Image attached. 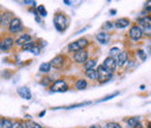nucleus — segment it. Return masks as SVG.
<instances>
[{
    "instance_id": "1",
    "label": "nucleus",
    "mask_w": 151,
    "mask_h": 128,
    "mask_svg": "<svg viewBox=\"0 0 151 128\" xmlns=\"http://www.w3.org/2000/svg\"><path fill=\"white\" fill-rule=\"evenodd\" d=\"M138 27L142 30L143 34L151 35V18L150 17H143L138 20Z\"/></svg>"
},
{
    "instance_id": "2",
    "label": "nucleus",
    "mask_w": 151,
    "mask_h": 128,
    "mask_svg": "<svg viewBox=\"0 0 151 128\" xmlns=\"http://www.w3.org/2000/svg\"><path fill=\"white\" fill-rule=\"evenodd\" d=\"M87 44H88V42H87L86 38H79V40H77L75 42L70 43L69 47H68V49H69V51H71V53H75V51L77 53V51L84 50V48H85Z\"/></svg>"
},
{
    "instance_id": "3",
    "label": "nucleus",
    "mask_w": 151,
    "mask_h": 128,
    "mask_svg": "<svg viewBox=\"0 0 151 128\" xmlns=\"http://www.w3.org/2000/svg\"><path fill=\"white\" fill-rule=\"evenodd\" d=\"M54 23L58 32H63L68 27V19L64 14H57L54 19Z\"/></svg>"
},
{
    "instance_id": "4",
    "label": "nucleus",
    "mask_w": 151,
    "mask_h": 128,
    "mask_svg": "<svg viewBox=\"0 0 151 128\" xmlns=\"http://www.w3.org/2000/svg\"><path fill=\"white\" fill-rule=\"evenodd\" d=\"M98 79L100 80V82H108L109 79H112V77H113V72H111V71H108L107 69H105L102 65H100L99 68H98Z\"/></svg>"
},
{
    "instance_id": "5",
    "label": "nucleus",
    "mask_w": 151,
    "mask_h": 128,
    "mask_svg": "<svg viewBox=\"0 0 151 128\" xmlns=\"http://www.w3.org/2000/svg\"><path fill=\"white\" fill-rule=\"evenodd\" d=\"M50 90L52 92H65L68 90V84L64 80H57L50 86Z\"/></svg>"
},
{
    "instance_id": "6",
    "label": "nucleus",
    "mask_w": 151,
    "mask_h": 128,
    "mask_svg": "<svg viewBox=\"0 0 151 128\" xmlns=\"http://www.w3.org/2000/svg\"><path fill=\"white\" fill-rule=\"evenodd\" d=\"M116 65H117L116 59L114 58L113 56H109V57H107V58L104 61V65H102V67H104L105 69H107L108 71L113 72V70H115Z\"/></svg>"
},
{
    "instance_id": "7",
    "label": "nucleus",
    "mask_w": 151,
    "mask_h": 128,
    "mask_svg": "<svg viewBox=\"0 0 151 128\" xmlns=\"http://www.w3.org/2000/svg\"><path fill=\"white\" fill-rule=\"evenodd\" d=\"M129 36L134 41H137V40H139L141 37L143 36V33H142V30L139 29L138 26H132L130 28V30H129Z\"/></svg>"
},
{
    "instance_id": "8",
    "label": "nucleus",
    "mask_w": 151,
    "mask_h": 128,
    "mask_svg": "<svg viewBox=\"0 0 151 128\" xmlns=\"http://www.w3.org/2000/svg\"><path fill=\"white\" fill-rule=\"evenodd\" d=\"M87 57H88V54H87V51H85V50H80V51H77L73 56V61H75L76 63H85L86 61H87Z\"/></svg>"
},
{
    "instance_id": "9",
    "label": "nucleus",
    "mask_w": 151,
    "mask_h": 128,
    "mask_svg": "<svg viewBox=\"0 0 151 128\" xmlns=\"http://www.w3.org/2000/svg\"><path fill=\"white\" fill-rule=\"evenodd\" d=\"M21 28H22V23H21V20H20V19L14 18L11 20V22H9V30H11L12 33L19 32Z\"/></svg>"
},
{
    "instance_id": "10",
    "label": "nucleus",
    "mask_w": 151,
    "mask_h": 128,
    "mask_svg": "<svg viewBox=\"0 0 151 128\" xmlns=\"http://www.w3.org/2000/svg\"><path fill=\"white\" fill-rule=\"evenodd\" d=\"M32 42V36L30 35H28V34H22V35H20L17 40H15V43L20 46V47H24L26 44H28V43H30Z\"/></svg>"
},
{
    "instance_id": "11",
    "label": "nucleus",
    "mask_w": 151,
    "mask_h": 128,
    "mask_svg": "<svg viewBox=\"0 0 151 128\" xmlns=\"http://www.w3.org/2000/svg\"><path fill=\"white\" fill-rule=\"evenodd\" d=\"M13 43H14V41H13L11 37H5V38H2V40L0 41V49L4 50V51L9 50V49L12 48Z\"/></svg>"
},
{
    "instance_id": "12",
    "label": "nucleus",
    "mask_w": 151,
    "mask_h": 128,
    "mask_svg": "<svg viewBox=\"0 0 151 128\" xmlns=\"http://www.w3.org/2000/svg\"><path fill=\"white\" fill-rule=\"evenodd\" d=\"M64 63H65V57L62 55H58L50 62V65L54 67V68H56V69H60L64 65Z\"/></svg>"
},
{
    "instance_id": "13",
    "label": "nucleus",
    "mask_w": 151,
    "mask_h": 128,
    "mask_svg": "<svg viewBox=\"0 0 151 128\" xmlns=\"http://www.w3.org/2000/svg\"><path fill=\"white\" fill-rule=\"evenodd\" d=\"M18 93H19V95L21 98H23L26 100H30L32 99V92H30V90L28 88H26V86L19 88L18 89Z\"/></svg>"
},
{
    "instance_id": "14",
    "label": "nucleus",
    "mask_w": 151,
    "mask_h": 128,
    "mask_svg": "<svg viewBox=\"0 0 151 128\" xmlns=\"http://www.w3.org/2000/svg\"><path fill=\"white\" fill-rule=\"evenodd\" d=\"M129 20L127 18H122V19H119V20H116L115 22H114V27H116V28H120V29H122V28H126V27H128L129 26Z\"/></svg>"
},
{
    "instance_id": "15",
    "label": "nucleus",
    "mask_w": 151,
    "mask_h": 128,
    "mask_svg": "<svg viewBox=\"0 0 151 128\" xmlns=\"http://www.w3.org/2000/svg\"><path fill=\"white\" fill-rule=\"evenodd\" d=\"M96 40H98L101 44H107V43L109 42V40H111V35L107 34V33H99V34L96 35Z\"/></svg>"
},
{
    "instance_id": "16",
    "label": "nucleus",
    "mask_w": 151,
    "mask_h": 128,
    "mask_svg": "<svg viewBox=\"0 0 151 128\" xmlns=\"http://www.w3.org/2000/svg\"><path fill=\"white\" fill-rule=\"evenodd\" d=\"M128 125L129 127H135V128H142L141 127V119L138 116H132L130 119H128Z\"/></svg>"
},
{
    "instance_id": "17",
    "label": "nucleus",
    "mask_w": 151,
    "mask_h": 128,
    "mask_svg": "<svg viewBox=\"0 0 151 128\" xmlns=\"http://www.w3.org/2000/svg\"><path fill=\"white\" fill-rule=\"evenodd\" d=\"M128 61V54L126 53V51H121L120 54H119V57H117V64L120 65V67H123L124 64H126V62Z\"/></svg>"
},
{
    "instance_id": "18",
    "label": "nucleus",
    "mask_w": 151,
    "mask_h": 128,
    "mask_svg": "<svg viewBox=\"0 0 151 128\" xmlns=\"http://www.w3.org/2000/svg\"><path fill=\"white\" fill-rule=\"evenodd\" d=\"M22 49L24 50V51H32L33 54H35V55H37L38 54V48L35 47V44L33 43V42H30V43H28V44H26L24 47H22Z\"/></svg>"
},
{
    "instance_id": "19",
    "label": "nucleus",
    "mask_w": 151,
    "mask_h": 128,
    "mask_svg": "<svg viewBox=\"0 0 151 128\" xmlns=\"http://www.w3.org/2000/svg\"><path fill=\"white\" fill-rule=\"evenodd\" d=\"M85 74L87 78L90 79H98V71L95 69H91V70H86Z\"/></svg>"
},
{
    "instance_id": "20",
    "label": "nucleus",
    "mask_w": 151,
    "mask_h": 128,
    "mask_svg": "<svg viewBox=\"0 0 151 128\" xmlns=\"http://www.w3.org/2000/svg\"><path fill=\"white\" fill-rule=\"evenodd\" d=\"M13 124L8 119H0V128H12Z\"/></svg>"
},
{
    "instance_id": "21",
    "label": "nucleus",
    "mask_w": 151,
    "mask_h": 128,
    "mask_svg": "<svg viewBox=\"0 0 151 128\" xmlns=\"http://www.w3.org/2000/svg\"><path fill=\"white\" fill-rule=\"evenodd\" d=\"M95 64H96V61L95 59H90V61H86L85 62L84 68H85V70H91V69H94Z\"/></svg>"
},
{
    "instance_id": "22",
    "label": "nucleus",
    "mask_w": 151,
    "mask_h": 128,
    "mask_svg": "<svg viewBox=\"0 0 151 128\" xmlns=\"http://www.w3.org/2000/svg\"><path fill=\"white\" fill-rule=\"evenodd\" d=\"M86 86H87V82H86L85 79H79V80H77V83H76V88H77L78 90H84Z\"/></svg>"
},
{
    "instance_id": "23",
    "label": "nucleus",
    "mask_w": 151,
    "mask_h": 128,
    "mask_svg": "<svg viewBox=\"0 0 151 128\" xmlns=\"http://www.w3.org/2000/svg\"><path fill=\"white\" fill-rule=\"evenodd\" d=\"M50 68H51L50 63H42L40 65V71L41 72H49L50 71Z\"/></svg>"
},
{
    "instance_id": "24",
    "label": "nucleus",
    "mask_w": 151,
    "mask_h": 128,
    "mask_svg": "<svg viewBox=\"0 0 151 128\" xmlns=\"http://www.w3.org/2000/svg\"><path fill=\"white\" fill-rule=\"evenodd\" d=\"M37 14H40L41 17H47V11H45V8H44V6L43 5H40L37 6Z\"/></svg>"
},
{
    "instance_id": "25",
    "label": "nucleus",
    "mask_w": 151,
    "mask_h": 128,
    "mask_svg": "<svg viewBox=\"0 0 151 128\" xmlns=\"http://www.w3.org/2000/svg\"><path fill=\"white\" fill-rule=\"evenodd\" d=\"M26 128H43V127L41 125L36 124V122H34V121H28L26 124Z\"/></svg>"
},
{
    "instance_id": "26",
    "label": "nucleus",
    "mask_w": 151,
    "mask_h": 128,
    "mask_svg": "<svg viewBox=\"0 0 151 128\" xmlns=\"http://www.w3.org/2000/svg\"><path fill=\"white\" fill-rule=\"evenodd\" d=\"M105 128H122L117 122H108L106 126H105Z\"/></svg>"
},
{
    "instance_id": "27",
    "label": "nucleus",
    "mask_w": 151,
    "mask_h": 128,
    "mask_svg": "<svg viewBox=\"0 0 151 128\" xmlns=\"http://www.w3.org/2000/svg\"><path fill=\"white\" fill-rule=\"evenodd\" d=\"M137 56H138L142 61H145V59H147V55L144 54V51H143V50H137Z\"/></svg>"
},
{
    "instance_id": "28",
    "label": "nucleus",
    "mask_w": 151,
    "mask_h": 128,
    "mask_svg": "<svg viewBox=\"0 0 151 128\" xmlns=\"http://www.w3.org/2000/svg\"><path fill=\"white\" fill-rule=\"evenodd\" d=\"M113 27H114L113 22H106V23L102 26V28H104V29H112Z\"/></svg>"
},
{
    "instance_id": "29",
    "label": "nucleus",
    "mask_w": 151,
    "mask_h": 128,
    "mask_svg": "<svg viewBox=\"0 0 151 128\" xmlns=\"http://www.w3.org/2000/svg\"><path fill=\"white\" fill-rule=\"evenodd\" d=\"M117 94H119V92H115V93H113L112 95H107L106 98H104V99H101V100H99V101H106V100H109L111 98H114V97L117 95Z\"/></svg>"
},
{
    "instance_id": "30",
    "label": "nucleus",
    "mask_w": 151,
    "mask_h": 128,
    "mask_svg": "<svg viewBox=\"0 0 151 128\" xmlns=\"http://www.w3.org/2000/svg\"><path fill=\"white\" fill-rule=\"evenodd\" d=\"M12 128H24V127H23V125L21 122H15V124H13Z\"/></svg>"
},
{
    "instance_id": "31",
    "label": "nucleus",
    "mask_w": 151,
    "mask_h": 128,
    "mask_svg": "<svg viewBox=\"0 0 151 128\" xmlns=\"http://www.w3.org/2000/svg\"><path fill=\"white\" fill-rule=\"evenodd\" d=\"M145 9H147L148 12H151V0L145 4Z\"/></svg>"
},
{
    "instance_id": "32",
    "label": "nucleus",
    "mask_w": 151,
    "mask_h": 128,
    "mask_svg": "<svg viewBox=\"0 0 151 128\" xmlns=\"http://www.w3.org/2000/svg\"><path fill=\"white\" fill-rule=\"evenodd\" d=\"M117 51H119V49H117V48H113V49L111 50V55H114V54H116Z\"/></svg>"
},
{
    "instance_id": "33",
    "label": "nucleus",
    "mask_w": 151,
    "mask_h": 128,
    "mask_svg": "<svg viewBox=\"0 0 151 128\" xmlns=\"http://www.w3.org/2000/svg\"><path fill=\"white\" fill-rule=\"evenodd\" d=\"M90 128H101V127H100L99 125H93V126H91Z\"/></svg>"
},
{
    "instance_id": "34",
    "label": "nucleus",
    "mask_w": 151,
    "mask_h": 128,
    "mask_svg": "<svg viewBox=\"0 0 151 128\" xmlns=\"http://www.w3.org/2000/svg\"><path fill=\"white\" fill-rule=\"evenodd\" d=\"M115 13H116V9H112V11H111V14H112V15H114Z\"/></svg>"
},
{
    "instance_id": "35",
    "label": "nucleus",
    "mask_w": 151,
    "mask_h": 128,
    "mask_svg": "<svg viewBox=\"0 0 151 128\" xmlns=\"http://www.w3.org/2000/svg\"><path fill=\"white\" fill-rule=\"evenodd\" d=\"M64 4H66V5H71V1H68V0L65 1V0H64Z\"/></svg>"
},
{
    "instance_id": "36",
    "label": "nucleus",
    "mask_w": 151,
    "mask_h": 128,
    "mask_svg": "<svg viewBox=\"0 0 151 128\" xmlns=\"http://www.w3.org/2000/svg\"><path fill=\"white\" fill-rule=\"evenodd\" d=\"M44 114H45V111H43V112H41V113H40V116H43Z\"/></svg>"
},
{
    "instance_id": "37",
    "label": "nucleus",
    "mask_w": 151,
    "mask_h": 128,
    "mask_svg": "<svg viewBox=\"0 0 151 128\" xmlns=\"http://www.w3.org/2000/svg\"><path fill=\"white\" fill-rule=\"evenodd\" d=\"M148 128H151V121L149 122V124H148Z\"/></svg>"
},
{
    "instance_id": "38",
    "label": "nucleus",
    "mask_w": 151,
    "mask_h": 128,
    "mask_svg": "<svg viewBox=\"0 0 151 128\" xmlns=\"http://www.w3.org/2000/svg\"><path fill=\"white\" fill-rule=\"evenodd\" d=\"M0 22H1V15H0Z\"/></svg>"
}]
</instances>
